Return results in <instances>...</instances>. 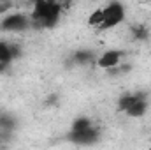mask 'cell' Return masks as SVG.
Returning <instances> with one entry per match:
<instances>
[{"label": "cell", "instance_id": "obj_11", "mask_svg": "<svg viewBox=\"0 0 151 150\" xmlns=\"http://www.w3.org/2000/svg\"><path fill=\"white\" fill-rule=\"evenodd\" d=\"M12 55H11V44L5 41H0V64H11Z\"/></svg>", "mask_w": 151, "mask_h": 150}, {"label": "cell", "instance_id": "obj_13", "mask_svg": "<svg viewBox=\"0 0 151 150\" xmlns=\"http://www.w3.org/2000/svg\"><path fill=\"white\" fill-rule=\"evenodd\" d=\"M132 36L135 41H146L148 39V28L144 25H135V27H132Z\"/></svg>", "mask_w": 151, "mask_h": 150}, {"label": "cell", "instance_id": "obj_3", "mask_svg": "<svg viewBox=\"0 0 151 150\" xmlns=\"http://www.w3.org/2000/svg\"><path fill=\"white\" fill-rule=\"evenodd\" d=\"M0 28L5 32H12V34L25 32V30L32 28L30 14L21 12V11L19 12H7V16H4L0 21Z\"/></svg>", "mask_w": 151, "mask_h": 150}, {"label": "cell", "instance_id": "obj_12", "mask_svg": "<svg viewBox=\"0 0 151 150\" xmlns=\"http://www.w3.org/2000/svg\"><path fill=\"white\" fill-rule=\"evenodd\" d=\"M93 124H91V120L88 118V117H77L74 122H72V127H70V131H84V129H90Z\"/></svg>", "mask_w": 151, "mask_h": 150}, {"label": "cell", "instance_id": "obj_2", "mask_svg": "<svg viewBox=\"0 0 151 150\" xmlns=\"http://www.w3.org/2000/svg\"><path fill=\"white\" fill-rule=\"evenodd\" d=\"M127 18L125 5L121 2H109L104 5V21L99 27V30H111L114 27L121 25Z\"/></svg>", "mask_w": 151, "mask_h": 150}, {"label": "cell", "instance_id": "obj_5", "mask_svg": "<svg viewBox=\"0 0 151 150\" xmlns=\"http://www.w3.org/2000/svg\"><path fill=\"white\" fill-rule=\"evenodd\" d=\"M123 55H125L123 50H107V51H104V53H100V55L97 57L95 66H97L99 69H104V71L116 69V67L121 66Z\"/></svg>", "mask_w": 151, "mask_h": 150}, {"label": "cell", "instance_id": "obj_4", "mask_svg": "<svg viewBox=\"0 0 151 150\" xmlns=\"http://www.w3.org/2000/svg\"><path fill=\"white\" fill-rule=\"evenodd\" d=\"M67 140L74 145L88 147V145H93L100 140V129L97 125H91L90 129H84V131H70L67 134Z\"/></svg>", "mask_w": 151, "mask_h": 150}, {"label": "cell", "instance_id": "obj_6", "mask_svg": "<svg viewBox=\"0 0 151 150\" xmlns=\"http://www.w3.org/2000/svg\"><path fill=\"white\" fill-rule=\"evenodd\" d=\"M148 111V99H146V94H142V92H139V97H137V101L127 110V115L130 117V118H141V117H144Z\"/></svg>", "mask_w": 151, "mask_h": 150}, {"label": "cell", "instance_id": "obj_8", "mask_svg": "<svg viewBox=\"0 0 151 150\" xmlns=\"http://www.w3.org/2000/svg\"><path fill=\"white\" fill-rule=\"evenodd\" d=\"M14 129H16V118L11 113H0V133H2V136H7Z\"/></svg>", "mask_w": 151, "mask_h": 150}, {"label": "cell", "instance_id": "obj_1", "mask_svg": "<svg viewBox=\"0 0 151 150\" xmlns=\"http://www.w3.org/2000/svg\"><path fill=\"white\" fill-rule=\"evenodd\" d=\"M62 18V4L51 2V0H37L34 2L30 20H32V28H53Z\"/></svg>", "mask_w": 151, "mask_h": 150}, {"label": "cell", "instance_id": "obj_7", "mask_svg": "<svg viewBox=\"0 0 151 150\" xmlns=\"http://www.w3.org/2000/svg\"><path fill=\"white\" fill-rule=\"evenodd\" d=\"M70 60H72L74 66H81V67L83 66H91L93 62H97V55L90 50H77L70 57Z\"/></svg>", "mask_w": 151, "mask_h": 150}, {"label": "cell", "instance_id": "obj_9", "mask_svg": "<svg viewBox=\"0 0 151 150\" xmlns=\"http://www.w3.org/2000/svg\"><path fill=\"white\" fill-rule=\"evenodd\" d=\"M137 97H139V92H127V94H123V95H119V99H118V111H127L135 101H137Z\"/></svg>", "mask_w": 151, "mask_h": 150}, {"label": "cell", "instance_id": "obj_10", "mask_svg": "<svg viewBox=\"0 0 151 150\" xmlns=\"http://www.w3.org/2000/svg\"><path fill=\"white\" fill-rule=\"evenodd\" d=\"M102 21H104V7H97V9L90 14V18H88V25H90V27H95V28L99 30V27L102 25Z\"/></svg>", "mask_w": 151, "mask_h": 150}]
</instances>
